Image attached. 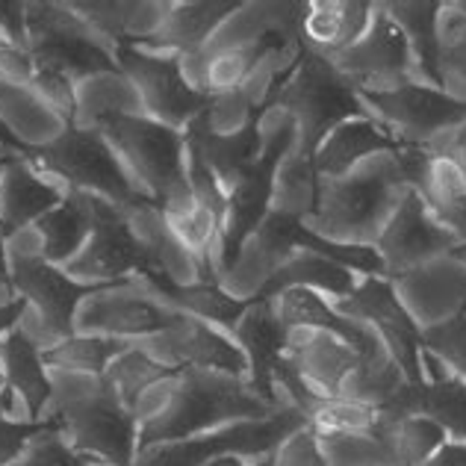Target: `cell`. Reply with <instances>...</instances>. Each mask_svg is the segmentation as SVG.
<instances>
[{
	"label": "cell",
	"instance_id": "cell-7",
	"mask_svg": "<svg viewBox=\"0 0 466 466\" xmlns=\"http://www.w3.org/2000/svg\"><path fill=\"white\" fill-rule=\"evenodd\" d=\"M27 35L33 75L71 83L118 71L113 51H106L101 35L68 4H27Z\"/></svg>",
	"mask_w": 466,
	"mask_h": 466
},
{
	"label": "cell",
	"instance_id": "cell-22",
	"mask_svg": "<svg viewBox=\"0 0 466 466\" xmlns=\"http://www.w3.org/2000/svg\"><path fill=\"white\" fill-rule=\"evenodd\" d=\"M287 358L316 392L339 399L342 384L358 366V351L319 328H289Z\"/></svg>",
	"mask_w": 466,
	"mask_h": 466
},
{
	"label": "cell",
	"instance_id": "cell-16",
	"mask_svg": "<svg viewBox=\"0 0 466 466\" xmlns=\"http://www.w3.org/2000/svg\"><path fill=\"white\" fill-rule=\"evenodd\" d=\"M177 310L166 308L163 301L148 299L133 289V280L97 289L86 299L75 316V334L83 337H113L139 342L145 337L163 334L177 322Z\"/></svg>",
	"mask_w": 466,
	"mask_h": 466
},
{
	"label": "cell",
	"instance_id": "cell-43",
	"mask_svg": "<svg viewBox=\"0 0 466 466\" xmlns=\"http://www.w3.org/2000/svg\"><path fill=\"white\" fill-rule=\"evenodd\" d=\"M425 148H434V151H446L451 157H458L461 163H466V118L461 121L458 127H451L449 133H443L437 142L425 145Z\"/></svg>",
	"mask_w": 466,
	"mask_h": 466
},
{
	"label": "cell",
	"instance_id": "cell-4",
	"mask_svg": "<svg viewBox=\"0 0 466 466\" xmlns=\"http://www.w3.org/2000/svg\"><path fill=\"white\" fill-rule=\"evenodd\" d=\"M408 189L396 157L387 154L378 166L358 175L316 180L313 207L304 225L330 242L375 245Z\"/></svg>",
	"mask_w": 466,
	"mask_h": 466
},
{
	"label": "cell",
	"instance_id": "cell-48",
	"mask_svg": "<svg viewBox=\"0 0 466 466\" xmlns=\"http://www.w3.org/2000/svg\"><path fill=\"white\" fill-rule=\"evenodd\" d=\"M0 280H9V260H6V239L0 237Z\"/></svg>",
	"mask_w": 466,
	"mask_h": 466
},
{
	"label": "cell",
	"instance_id": "cell-33",
	"mask_svg": "<svg viewBox=\"0 0 466 466\" xmlns=\"http://www.w3.org/2000/svg\"><path fill=\"white\" fill-rule=\"evenodd\" d=\"M35 230L42 237V257L47 263L63 268L68 260H75L92 233V216L89 207H86V195L68 189L63 204L54 207L51 213H45L35 222Z\"/></svg>",
	"mask_w": 466,
	"mask_h": 466
},
{
	"label": "cell",
	"instance_id": "cell-15",
	"mask_svg": "<svg viewBox=\"0 0 466 466\" xmlns=\"http://www.w3.org/2000/svg\"><path fill=\"white\" fill-rule=\"evenodd\" d=\"M137 346L148 351L159 363L171 366V370L222 372L248 381V358L239 349V342L228 330L187 313H180L177 322L166 328L163 334L145 337Z\"/></svg>",
	"mask_w": 466,
	"mask_h": 466
},
{
	"label": "cell",
	"instance_id": "cell-5",
	"mask_svg": "<svg viewBox=\"0 0 466 466\" xmlns=\"http://www.w3.org/2000/svg\"><path fill=\"white\" fill-rule=\"evenodd\" d=\"M97 130L113 145L142 180L145 195L154 201L159 216H177L195 204L187 175V139L175 127H166L151 116H133L121 109L97 116Z\"/></svg>",
	"mask_w": 466,
	"mask_h": 466
},
{
	"label": "cell",
	"instance_id": "cell-12",
	"mask_svg": "<svg viewBox=\"0 0 466 466\" xmlns=\"http://www.w3.org/2000/svg\"><path fill=\"white\" fill-rule=\"evenodd\" d=\"M378 125L399 145L437 142L443 133L458 127L466 118V104L428 83H408L390 92H358Z\"/></svg>",
	"mask_w": 466,
	"mask_h": 466
},
{
	"label": "cell",
	"instance_id": "cell-21",
	"mask_svg": "<svg viewBox=\"0 0 466 466\" xmlns=\"http://www.w3.org/2000/svg\"><path fill=\"white\" fill-rule=\"evenodd\" d=\"M239 342V349L248 358V387L263 401L280 408L275 372L280 360L287 358V337L289 328L280 322L272 301H254L251 310L242 316V322L230 334Z\"/></svg>",
	"mask_w": 466,
	"mask_h": 466
},
{
	"label": "cell",
	"instance_id": "cell-13",
	"mask_svg": "<svg viewBox=\"0 0 466 466\" xmlns=\"http://www.w3.org/2000/svg\"><path fill=\"white\" fill-rule=\"evenodd\" d=\"M334 308L375 330V337L384 342L390 358L396 360V366L401 370L404 381L408 384L425 381L422 328L416 325V319L408 310H404L392 280H387L384 275L360 278L358 289H354L349 299L337 301Z\"/></svg>",
	"mask_w": 466,
	"mask_h": 466
},
{
	"label": "cell",
	"instance_id": "cell-53",
	"mask_svg": "<svg viewBox=\"0 0 466 466\" xmlns=\"http://www.w3.org/2000/svg\"><path fill=\"white\" fill-rule=\"evenodd\" d=\"M6 163H9V159H6ZM6 163H0V168H4V166H6Z\"/></svg>",
	"mask_w": 466,
	"mask_h": 466
},
{
	"label": "cell",
	"instance_id": "cell-8",
	"mask_svg": "<svg viewBox=\"0 0 466 466\" xmlns=\"http://www.w3.org/2000/svg\"><path fill=\"white\" fill-rule=\"evenodd\" d=\"M301 428H308V420L296 408L284 404L280 410H275L272 416H263V420H245L216 428V431L201 437L148 446L137 451L133 466H204L218 455L263 458L278 451Z\"/></svg>",
	"mask_w": 466,
	"mask_h": 466
},
{
	"label": "cell",
	"instance_id": "cell-35",
	"mask_svg": "<svg viewBox=\"0 0 466 466\" xmlns=\"http://www.w3.org/2000/svg\"><path fill=\"white\" fill-rule=\"evenodd\" d=\"M125 349H130L127 339L113 337H83L75 334L63 342L42 349L45 366L54 372H71V375H104L106 366L113 363Z\"/></svg>",
	"mask_w": 466,
	"mask_h": 466
},
{
	"label": "cell",
	"instance_id": "cell-27",
	"mask_svg": "<svg viewBox=\"0 0 466 466\" xmlns=\"http://www.w3.org/2000/svg\"><path fill=\"white\" fill-rule=\"evenodd\" d=\"M384 413H420L446 431L449 440L466 443V384L455 375L425 372L422 384H404Z\"/></svg>",
	"mask_w": 466,
	"mask_h": 466
},
{
	"label": "cell",
	"instance_id": "cell-20",
	"mask_svg": "<svg viewBox=\"0 0 466 466\" xmlns=\"http://www.w3.org/2000/svg\"><path fill=\"white\" fill-rule=\"evenodd\" d=\"M210 113L195 118L192 125L183 130L187 154L198 159V163L210 171L218 183H222V189L230 192L263 151V142H260L263 113L257 109V113L245 121L239 130H230V133H216L210 127Z\"/></svg>",
	"mask_w": 466,
	"mask_h": 466
},
{
	"label": "cell",
	"instance_id": "cell-46",
	"mask_svg": "<svg viewBox=\"0 0 466 466\" xmlns=\"http://www.w3.org/2000/svg\"><path fill=\"white\" fill-rule=\"evenodd\" d=\"M0 145H6V151H12V154H24V148H27V142L24 139H18V137H12V130L4 125V118H0Z\"/></svg>",
	"mask_w": 466,
	"mask_h": 466
},
{
	"label": "cell",
	"instance_id": "cell-17",
	"mask_svg": "<svg viewBox=\"0 0 466 466\" xmlns=\"http://www.w3.org/2000/svg\"><path fill=\"white\" fill-rule=\"evenodd\" d=\"M455 245V233L437 222L416 189L404 192V198L399 201V207L387 218L384 230L375 239L387 280L410 275L413 268L431 263L434 257L449 254Z\"/></svg>",
	"mask_w": 466,
	"mask_h": 466
},
{
	"label": "cell",
	"instance_id": "cell-34",
	"mask_svg": "<svg viewBox=\"0 0 466 466\" xmlns=\"http://www.w3.org/2000/svg\"><path fill=\"white\" fill-rule=\"evenodd\" d=\"M177 372H183V370H171V366L151 358L148 351H142L137 342H130V349H125L113 363L106 366L104 381L113 387V392L121 399V404H125L127 410L137 413L145 392Z\"/></svg>",
	"mask_w": 466,
	"mask_h": 466
},
{
	"label": "cell",
	"instance_id": "cell-23",
	"mask_svg": "<svg viewBox=\"0 0 466 466\" xmlns=\"http://www.w3.org/2000/svg\"><path fill=\"white\" fill-rule=\"evenodd\" d=\"M375 4L360 0H313L304 4L299 21V45L308 51L334 59L370 30Z\"/></svg>",
	"mask_w": 466,
	"mask_h": 466
},
{
	"label": "cell",
	"instance_id": "cell-25",
	"mask_svg": "<svg viewBox=\"0 0 466 466\" xmlns=\"http://www.w3.org/2000/svg\"><path fill=\"white\" fill-rule=\"evenodd\" d=\"M66 195L54 183L42 180L27 159L12 157L0 168V237L9 239L21 228L35 225L45 213L63 204Z\"/></svg>",
	"mask_w": 466,
	"mask_h": 466
},
{
	"label": "cell",
	"instance_id": "cell-28",
	"mask_svg": "<svg viewBox=\"0 0 466 466\" xmlns=\"http://www.w3.org/2000/svg\"><path fill=\"white\" fill-rule=\"evenodd\" d=\"M0 366L6 375V390H15L27 404V420H47L45 408L54 401V378L45 366L42 349L24 328H12L0 337Z\"/></svg>",
	"mask_w": 466,
	"mask_h": 466
},
{
	"label": "cell",
	"instance_id": "cell-10",
	"mask_svg": "<svg viewBox=\"0 0 466 466\" xmlns=\"http://www.w3.org/2000/svg\"><path fill=\"white\" fill-rule=\"evenodd\" d=\"M83 195L92 216V233L83 251L63 266L68 278L80 284H121V280H133V275L163 268V260L154 254V248L133 233L127 213H121L118 207L97 195Z\"/></svg>",
	"mask_w": 466,
	"mask_h": 466
},
{
	"label": "cell",
	"instance_id": "cell-19",
	"mask_svg": "<svg viewBox=\"0 0 466 466\" xmlns=\"http://www.w3.org/2000/svg\"><path fill=\"white\" fill-rule=\"evenodd\" d=\"M392 157L408 187L420 192L437 222L455 233L458 242H466V163L420 145H404Z\"/></svg>",
	"mask_w": 466,
	"mask_h": 466
},
{
	"label": "cell",
	"instance_id": "cell-36",
	"mask_svg": "<svg viewBox=\"0 0 466 466\" xmlns=\"http://www.w3.org/2000/svg\"><path fill=\"white\" fill-rule=\"evenodd\" d=\"M422 351L466 384V308L446 322L422 328Z\"/></svg>",
	"mask_w": 466,
	"mask_h": 466
},
{
	"label": "cell",
	"instance_id": "cell-38",
	"mask_svg": "<svg viewBox=\"0 0 466 466\" xmlns=\"http://www.w3.org/2000/svg\"><path fill=\"white\" fill-rule=\"evenodd\" d=\"M328 466H390L375 434H325L319 437Z\"/></svg>",
	"mask_w": 466,
	"mask_h": 466
},
{
	"label": "cell",
	"instance_id": "cell-26",
	"mask_svg": "<svg viewBox=\"0 0 466 466\" xmlns=\"http://www.w3.org/2000/svg\"><path fill=\"white\" fill-rule=\"evenodd\" d=\"M401 148L404 145L392 139L372 116H360V118L342 121L339 127L328 133L310 159V168L316 180L342 177V175H351V168L358 166L363 157L396 154Z\"/></svg>",
	"mask_w": 466,
	"mask_h": 466
},
{
	"label": "cell",
	"instance_id": "cell-32",
	"mask_svg": "<svg viewBox=\"0 0 466 466\" xmlns=\"http://www.w3.org/2000/svg\"><path fill=\"white\" fill-rule=\"evenodd\" d=\"M381 6L399 24L404 39H408L422 83L434 86V89H443V77H440V18H443L446 4L422 0V4H381Z\"/></svg>",
	"mask_w": 466,
	"mask_h": 466
},
{
	"label": "cell",
	"instance_id": "cell-45",
	"mask_svg": "<svg viewBox=\"0 0 466 466\" xmlns=\"http://www.w3.org/2000/svg\"><path fill=\"white\" fill-rule=\"evenodd\" d=\"M27 308H30V304L24 301L21 296H15L12 301H4V304H0V337L9 334L12 328H18L21 316H24V310H27Z\"/></svg>",
	"mask_w": 466,
	"mask_h": 466
},
{
	"label": "cell",
	"instance_id": "cell-54",
	"mask_svg": "<svg viewBox=\"0 0 466 466\" xmlns=\"http://www.w3.org/2000/svg\"><path fill=\"white\" fill-rule=\"evenodd\" d=\"M4 163H6V159H4Z\"/></svg>",
	"mask_w": 466,
	"mask_h": 466
},
{
	"label": "cell",
	"instance_id": "cell-49",
	"mask_svg": "<svg viewBox=\"0 0 466 466\" xmlns=\"http://www.w3.org/2000/svg\"><path fill=\"white\" fill-rule=\"evenodd\" d=\"M449 257H451V260H458V263H463V266H466V242H458L455 248L449 251Z\"/></svg>",
	"mask_w": 466,
	"mask_h": 466
},
{
	"label": "cell",
	"instance_id": "cell-14",
	"mask_svg": "<svg viewBox=\"0 0 466 466\" xmlns=\"http://www.w3.org/2000/svg\"><path fill=\"white\" fill-rule=\"evenodd\" d=\"M330 63L358 92H390L408 83H422L408 39L381 4H375L370 30Z\"/></svg>",
	"mask_w": 466,
	"mask_h": 466
},
{
	"label": "cell",
	"instance_id": "cell-47",
	"mask_svg": "<svg viewBox=\"0 0 466 466\" xmlns=\"http://www.w3.org/2000/svg\"><path fill=\"white\" fill-rule=\"evenodd\" d=\"M204 466H248V463H245V458H239V455H218L213 461H207Z\"/></svg>",
	"mask_w": 466,
	"mask_h": 466
},
{
	"label": "cell",
	"instance_id": "cell-40",
	"mask_svg": "<svg viewBox=\"0 0 466 466\" xmlns=\"http://www.w3.org/2000/svg\"><path fill=\"white\" fill-rule=\"evenodd\" d=\"M59 425L56 416H47V420L30 422V420H9L6 413V390H0V466H12L18 461V455L33 437H39L47 428Z\"/></svg>",
	"mask_w": 466,
	"mask_h": 466
},
{
	"label": "cell",
	"instance_id": "cell-39",
	"mask_svg": "<svg viewBox=\"0 0 466 466\" xmlns=\"http://www.w3.org/2000/svg\"><path fill=\"white\" fill-rule=\"evenodd\" d=\"M12 466H101V463L77 455V451L66 443L63 428L54 425V428H47V431H42L39 437H33Z\"/></svg>",
	"mask_w": 466,
	"mask_h": 466
},
{
	"label": "cell",
	"instance_id": "cell-50",
	"mask_svg": "<svg viewBox=\"0 0 466 466\" xmlns=\"http://www.w3.org/2000/svg\"><path fill=\"white\" fill-rule=\"evenodd\" d=\"M254 466H275V451H272V455L257 458V463H254Z\"/></svg>",
	"mask_w": 466,
	"mask_h": 466
},
{
	"label": "cell",
	"instance_id": "cell-1",
	"mask_svg": "<svg viewBox=\"0 0 466 466\" xmlns=\"http://www.w3.org/2000/svg\"><path fill=\"white\" fill-rule=\"evenodd\" d=\"M159 390L166 392L163 404L142 399L137 408L139 451L157 443H171V440L210 434L233 422L263 420L284 408V404L275 408L263 401L245 378L204 370H183L166 378Z\"/></svg>",
	"mask_w": 466,
	"mask_h": 466
},
{
	"label": "cell",
	"instance_id": "cell-29",
	"mask_svg": "<svg viewBox=\"0 0 466 466\" xmlns=\"http://www.w3.org/2000/svg\"><path fill=\"white\" fill-rule=\"evenodd\" d=\"M358 275L349 272L337 263L325 260V257L310 254V251H296L287 263H280L278 268L266 275V280L254 292V301H275L280 292H287L292 287L313 289L319 296H330V301L349 299L358 289Z\"/></svg>",
	"mask_w": 466,
	"mask_h": 466
},
{
	"label": "cell",
	"instance_id": "cell-31",
	"mask_svg": "<svg viewBox=\"0 0 466 466\" xmlns=\"http://www.w3.org/2000/svg\"><path fill=\"white\" fill-rule=\"evenodd\" d=\"M384 446L390 466H422L446 443V431L420 413H384L378 410L375 431Z\"/></svg>",
	"mask_w": 466,
	"mask_h": 466
},
{
	"label": "cell",
	"instance_id": "cell-18",
	"mask_svg": "<svg viewBox=\"0 0 466 466\" xmlns=\"http://www.w3.org/2000/svg\"><path fill=\"white\" fill-rule=\"evenodd\" d=\"M9 284L27 304L42 313L47 337L63 342L75 337V316L80 304L97 289L113 284H80L68 278L59 266H51L45 257L15 254L9 260Z\"/></svg>",
	"mask_w": 466,
	"mask_h": 466
},
{
	"label": "cell",
	"instance_id": "cell-2",
	"mask_svg": "<svg viewBox=\"0 0 466 466\" xmlns=\"http://www.w3.org/2000/svg\"><path fill=\"white\" fill-rule=\"evenodd\" d=\"M272 106L296 127V157L304 163H310L322 139L342 121L370 116L358 89L339 75L334 63L301 45L289 56V66L280 68L266 86L263 101L257 104L263 116Z\"/></svg>",
	"mask_w": 466,
	"mask_h": 466
},
{
	"label": "cell",
	"instance_id": "cell-3",
	"mask_svg": "<svg viewBox=\"0 0 466 466\" xmlns=\"http://www.w3.org/2000/svg\"><path fill=\"white\" fill-rule=\"evenodd\" d=\"M54 378V416L66 443L101 466H133L139 451V422L104 381V375Z\"/></svg>",
	"mask_w": 466,
	"mask_h": 466
},
{
	"label": "cell",
	"instance_id": "cell-24",
	"mask_svg": "<svg viewBox=\"0 0 466 466\" xmlns=\"http://www.w3.org/2000/svg\"><path fill=\"white\" fill-rule=\"evenodd\" d=\"M145 284L154 287L163 299L166 308L187 313L201 319V322H210L222 330H237V325L242 322V316L251 310L254 299H237L230 292L222 289V284H177L166 268H151V272L139 275Z\"/></svg>",
	"mask_w": 466,
	"mask_h": 466
},
{
	"label": "cell",
	"instance_id": "cell-6",
	"mask_svg": "<svg viewBox=\"0 0 466 466\" xmlns=\"http://www.w3.org/2000/svg\"><path fill=\"white\" fill-rule=\"evenodd\" d=\"M33 168H42L47 175L68 180V189L89 192L97 198L127 210H157L154 201L145 192L133 187V180L125 175L113 145L97 127H77L68 125L59 137L45 145H27L21 154Z\"/></svg>",
	"mask_w": 466,
	"mask_h": 466
},
{
	"label": "cell",
	"instance_id": "cell-11",
	"mask_svg": "<svg viewBox=\"0 0 466 466\" xmlns=\"http://www.w3.org/2000/svg\"><path fill=\"white\" fill-rule=\"evenodd\" d=\"M118 71L137 83L145 101V109L154 121L175 130H187L195 118L210 113L216 97L198 89V83H189L183 75L180 54H157L145 51L142 45H116Z\"/></svg>",
	"mask_w": 466,
	"mask_h": 466
},
{
	"label": "cell",
	"instance_id": "cell-52",
	"mask_svg": "<svg viewBox=\"0 0 466 466\" xmlns=\"http://www.w3.org/2000/svg\"><path fill=\"white\" fill-rule=\"evenodd\" d=\"M451 6H455V9L461 12V15H466V4H451Z\"/></svg>",
	"mask_w": 466,
	"mask_h": 466
},
{
	"label": "cell",
	"instance_id": "cell-9",
	"mask_svg": "<svg viewBox=\"0 0 466 466\" xmlns=\"http://www.w3.org/2000/svg\"><path fill=\"white\" fill-rule=\"evenodd\" d=\"M296 145V127L284 118V125L272 139L263 145L260 157L248 166V171L239 177V183L228 192V213L222 239L216 251V275L222 280L233 266L239 263L245 245L263 225V218L272 210L275 189H278V171L287 163V154Z\"/></svg>",
	"mask_w": 466,
	"mask_h": 466
},
{
	"label": "cell",
	"instance_id": "cell-37",
	"mask_svg": "<svg viewBox=\"0 0 466 466\" xmlns=\"http://www.w3.org/2000/svg\"><path fill=\"white\" fill-rule=\"evenodd\" d=\"M440 77L443 92L466 104V15L458 9L455 15L440 18Z\"/></svg>",
	"mask_w": 466,
	"mask_h": 466
},
{
	"label": "cell",
	"instance_id": "cell-30",
	"mask_svg": "<svg viewBox=\"0 0 466 466\" xmlns=\"http://www.w3.org/2000/svg\"><path fill=\"white\" fill-rule=\"evenodd\" d=\"M245 4L239 0H198V4H171L168 15H163L159 27L154 30L151 39H145L139 45H163L175 47V54H198L201 47L210 39V33L230 18L233 12H239Z\"/></svg>",
	"mask_w": 466,
	"mask_h": 466
},
{
	"label": "cell",
	"instance_id": "cell-42",
	"mask_svg": "<svg viewBox=\"0 0 466 466\" xmlns=\"http://www.w3.org/2000/svg\"><path fill=\"white\" fill-rule=\"evenodd\" d=\"M0 39L9 51L27 54V4L21 0H0Z\"/></svg>",
	"mask_w": 466,
	"mask_h": 466
},
{
	"label": "cell",
	"instance_id": "cell-41",
	"mask_svg": "<svg viewBox=\"0 0 466 466\" xmlns=\"http://www.w3.org/2000/svg\"><path fill=\"white\" fill-rule=\"evenodd\" d=\"M275 466H328L319 437L310 428H301L296 437H289L284 446L275 451Z\"/></svg>",
	"mask_w": 466,
	"mask_h": 466
},
{
	"label": "cell",
	"instance_id": "cell-44",
	"mask_svg": "<svg viewBox=\"0 0 466 466\" xmlns=\"http://www.w3.org/2000/svg\"><path fill=\"white\" fill-rule=\"evenodd\" d=\"M422 466H466V443L446 440V443L440 446Z\"/></svg>",
	"mask_w": 466,
	"mask_h": 466
},
{
	"label": "cell",
	"instance_id": "cell-51",
	"mask_svg": "<svg viewBox=\"0 0 466 466\" xmlns=\"http://www.w3.org/2000/svg\"><path fill=\"white\" fill-rule=\"evenodd\" d=\"M0 390H6V375H4V366H0Z\"/></svg>",
	"mask_w": 466,
	"mask_h": 466
}]
</instances>
